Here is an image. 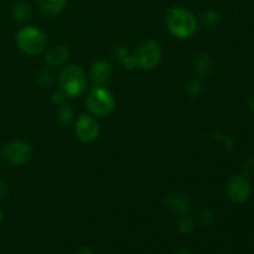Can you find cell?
<instances>
[{
	"label": "cell",
	"mask_w": 254,
	"mask_h": 254,
	"mask_svg": "<svg viewBox=\"0 0 254 254\" xmlns=\"http://www.w3.org/2000/svg\"><path fill=\"white\" fill-rule=\"evenodd\" d=\"M178 228L180 231V233H183V235H190V233H192L193 228H195V222L190 217L184 215L179 220Z\"/></svg>",
	"instance_id": "18"
},
{
	"label": "cell",
	"mask_w": 254,
	"mask_h": 254,
	"mask_svg": "<svg viewBox=\"0 0 254 254\" xmlns=\"http://www.w3.org/2000/svg\"><path fill=\"white\" fill-rule=\"evenodd\" d=\"M2 158L12 166L24 165L32 158V148L22 140H12L2 149Z\"/></svg>",
	"instance_id": "6"
},
{
	"label": "cell",
	"mask_w": 254,
	"mask_h": 254,
	"mask_svg": "<svg viewBox=\"0 0 254 254\" xmlns=\"http://www.w3.org/2000/svg\"><path fill=\"white\" fill-rule=\"evenodd\" d=\"M37 5L45 15L56 16L64 11L67 0H37Z\"/></svg>",
	"instance_id": "13"
},
{
	"label": "cell",
	"mask_w": 254,
	"mask_h": 254,
	"mask_svg": "<svg viewBox=\"0 0 254 254\" xmlns=\"http://www.w3.org/2000/svg\"><path fill=\"white\" fill-rule=\"evenodd\" d=\"M176 254H191L189 251H180V252H178Z\"/></svg>",
	"instance_id": "26"
},
{
	"label": "cell",
	"mask_w": 254,
	"mask_h": 254,
	"mask_svg": "<svg viewBox=\"0 0 254 254\" xmlns=\"http://www.w3.org/2000/svg\"><path fill=\"white\" fill-rule=\"evenodd\" d=\"M161 52L160 45L154 40H145L140 42L136 47V51L134 57L136 60V64L141 69H154L161 61Z\"/></svg>",
	"instance_id": "5"
},
{
	"label": "cell",
	"mask_w": 254,
	"mask_h": 254,
	"mask_svg": "<svg viewBox=\"0 0 254 254\" xmlns=\"http://www.w3.org/2000/svg\"><path fill=\"white\" fill-rule=\"evenodd\" d=\"M213 221H215V213L211 210H208V208H200L195 213V222L198 226L207 227V226L212 225Z\"/></svg>",
	"instance_id": "15"
},
{
	"label": "cell",
	"mask_w": 254,
	"mask_h": 254,
	"mask_svg": "<svg viewBox=\"0 0 254 254\" xmlns=\"http://www.w3.org/2000/svg\"><path fill=\"white\" fill-rule=\"evenodd\" d=\"M31 16V6L27 2H17L12 7V19L16 22H26Z\"/></svg>",
	"instance_id": "14"
},
{
	"label": "cell",
	"mask_w": 254,
	"mask_h": 254,
	"mask_svg": "<svg viewBox=\"0 0 254 254\" xmlns=\"http://www.w3.org/2000/svg\"><path fill=\"white\" fill-rule=\"evenodd\" d=\"M2 217H4V213H2L1 208H0V223H1V221H2Z\"/></svg>",
	"instance_id": "27"
},
{
	"label": "cell",
	"mask_w": 254,
	"mask_h": 254,
	"mask_svg": "<svg viewBox=\"0 0 254 254\" xmlns=\"http://www.w3.org/2000/svg\"><path fill=\"white\" fill-rule=\"evenodd\" d=\"M7 193V185L2 180H0V198H4Z\"/></svg>",
	"instance_id": "24"
},
{
	"label": "cell",
	"mask_w": 254,
	"mask_h": 254,
	"mask_svg": "<svg viewBox=\"0 0 254 254\" xmlns=\"http://www.w3.org/2000/svg\"><path fill=\"white\" fill-rule=\"evenodd\" d=\"M185 92L188 93V96L191 97V98L198 97L202 93V83H201L198 79H191V81L186 84Z\"/></svg>",
	"instance_id": "19"
},
{
	"label": "cell",
	"mask_w": 254,
	"mask_h": 254,
	"mask_svg": "<svg viewBox=\"0 0 254 254\" xmlns=\"http://www.w3.org/2000/svg\"><path fill=\"white\" fill-rule=\"evenodd\" d=\"M76 254H94V253L89 247H81L78 251H77Z\"/></svg>",
	"instance_id": "25"
},
{
	"label": "cell",
	"mask_w": 254,
	"mask_h": 254,
	"mask_svg": "<svg viewBox=\"0 0 254 254\" xmlns=\"http://www.w3.org/2000/svg\"><path fill=\"white\" fill-rule=\"evenodd\" d=\"M89 77L94 87H106L112 77V66L106 60L93 62L89 69Z\"/></svg>",
	"instance_id": "9"
},
{
	"label": "cell",
	"mask_w": 254,
	"mask_h": 254,
	"mask_svg": "<svg viewBox=\"0 0 254 254\" xmlns=\"http://www.w3.org/2000/svg\"><path fill=\"white\" fill-rule=\"evenodd\" d=\"M17 47L27 55H40L46 51L47 36L44 31L35 26H25L15 37Z\"/></svg>",
	"instance_id": "3"
},
{
	"label": "cell",
	"mask_w": 254,
	"mask_h": 254,
	"mask_svg": "<svg viewBox=\"0 0 254 254\" xmlns=\"http://www.w3.org/2000/svg\"><path fill=\"white\" fill-rule=\"evenodd\" d=\"M52 79H54V74L51 73V71L50 69H42L39 76H37L36 81L41 88H46L52 83Z\"/></svg>",
	"instance_id": "20"
},
{
	"label": "cell",
	"mask_w": 254,
	"mask_h": 254,
	"mask_svg": "<svg viewBox=\"0 0 254 254\" xmlns=\"http://www.w3.org/2000/svg\"><path fill=\"white\" fill-rule=\"evenodd\" d=\"M66 93L62 89L61 91L54 92V94H52V103L56 104V106H62L64 101H66Z\"/></svg>",
	"instance_id": "22"
},
{
	"label": "cell",
	"mask_w": 254,
	"mask_h": 254,
	"mask_svg": "<svg viewBox=\"0 0 254 254\" xmlns=\"http://www.w3.org/2000/svg\"><path fill=\"white\" fill-rule=\"evenodd\" d=\"M227 196L232 202L243 203L250 198L252 188L251 183L245 174H237V175L231 176L226 186Z\"/></svg>",
	"instance_id": "7"
},
{
	"label": "cell",
	"mask_w": 254,
	"mask_h": 254,
	"mask_svg": "<svg viewBox=\"0 0 254 254\" xmlns=\"http://www.w3.org/2000/svg\"><path fill=\"white\" fill-rule=\"evenodd\" d=\"M69 57V50L64 45L54 46L45 52V62L49 67H60L67 62Z\"/></svg>",
	"instance_id": "11"
},
{
	"label": "cell",
	"mask_w": 254,
	"mask_h": 254,
	"mask_svg": "<svg viewBox=\"0 0 254 254\" xmlns=\"http://www.w3.org/2000/svg\"><path fill=\"white\" fill-rule=\"evenodd\" d=\"M220 14L216 10H207L201 15V22L208 29H213V27L217 26L220 24Z\"/></svg>",
	"instance_id": "17"
},
{
	"label": "cell",
	"mask_w": 254,
	"mask_h": 254,
	"mask_svg": "<svg viewBox=\"0 0 254 254\" xmlns=\"http://www.w3.org/2000/svg\"><path fill=\"white\" fill-rule=\"evenodd\" d=\"M76 136L83 143L94 141L99 135V126L96 119L88 114H82L74 123Z\"/></svg>",
	"instance_id": "8"
},
{
	"label": "cell",
	"mask_w": 254,
	"mask_h": 254,
	"mask_svg": "<svg viewBox=\"0 0 254 254\" xmlns=\"http://www.w3.org/2000/svg\"><path fill=\"white\" fill-rule=\"evenodd\" d=\"M113 56L116 57V60H118L121 64H123V62L130 56V54H129L128 50L124 46H116L113 49Z\"/></svg>",
	"instance_id": "21"
},
{
	"label": "cell",
	"mask_w": 254,
	"mask_h": 254,
	"mask_svg": "<svg viewBox=\"0 0 254 254\" xmlns=\"http://www.w3.org/2000/svg\"><path fill=\"white\" fill-rule=\"evenodd\" d=\"M215 64L212 59L205 52H200L193 59V72L200 78H207L213 72Z\"/></svg>",
	"instance_id": "12"
},
{
	"label": "cell",
	"mask_w": 254,
	"mask_h": 254,
	"mask_svg": "<svg viewBox=\"0 0 254 254\" xmlns=\"http://www.w3.org/2000/svg\"><path fill=\"white\" fill-rule=\"evenodd\" d=\"M60 87L67 97H78L86 91L87 77L78 64H67L60 72Z\"/></svg>",
	"instance_id": "2"
},
{
	"label": "cell",
	"mask_w": 254,
	"mask_h": 254,
	"mask_svg": "<svg viewBox=\"0 0 254 254\" xmlns=\"http://www.w3.org/2000/svg\"><path fill=\"white\" fill-rule=\"evenodd\" d=\"M86 104L94 117H108L116 108V99L106 87H93L88 92Z\"/></svg>",
	"instance_id": "4"
},
{
	"label": "cell",
	"mask_w": 254,
	"mask_h": 254,
	"mask_svg": "<svg viewBox=\"0 0 254 254\" xmlns=\"http://www.w3.org/2000/svg\"><path fill=\"white\" fill-rule=\"evenodd\" d=\"M74 112L69 104H62L57 111V121L62 126H68L72 121H73Z\"/></svg>",
	"instance_id": "16"
},
{
	"label": "cell",
	"mask_w": 254,
	"mask_h": 254,
	"mask_svg": "<svg viewBox=\"0 0 254 254\" xmlns=\"http://www.w3.org/2000/svg\"><path fill=\"white\" fill-rule=\"evenodd\" d=\"M243 169L247 174L254 173V156H250V158L246 159L245 164H243Z\"/></svg>",
	"instance_id": "23"
},
{
	"label": "cell",
	"mask_w": 254,
	"mask_h": 254,
	"mask_svg": "<svg viewBox=\"0 0 254 254\" xmlns=\"http://www.w3.org/2000/svg\"><path fill=\"white\" fill-rule=\"evenodd\" d=\"M165 206L175 215H188L190 211V201L184 193H170L165 197Z\"/></svg>",
	"instance_id": "10"
},
{
	"label": "cell",
	"mask_w": 254,
	"mask_h": 254,
	"mask_svg": "<svg viewBox=\"0 0 254 254\" xmlns=\"http://www.w3.org/2000/svg\"><path fill=\"white\" fill-rule=\"evenodd\" d=\"M166 27L173 36L188 40L197 31V19L191 10L184 6H174L166 12Z\"/></svg>",
	"instance_id": "1"
}]
</instances>
